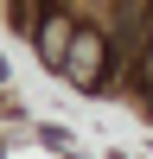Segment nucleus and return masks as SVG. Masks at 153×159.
Listing matches in <instances>:
<instances>
[{"mask_svg": "<svg viewBox=\"0 0 153 159\" xmlns=\"http://www.w3.org/2000/svg\"><path fill=\"white\" fill-rule=\"evenodd\" d=\"M96 64H102V45H96V38H76V57H70L76 83H96Z\"/></svg>", "mask_w": 153, "mask_h": 159, "instance_id": "nucleus-1", "label": "nucleus"}]
</instances>
